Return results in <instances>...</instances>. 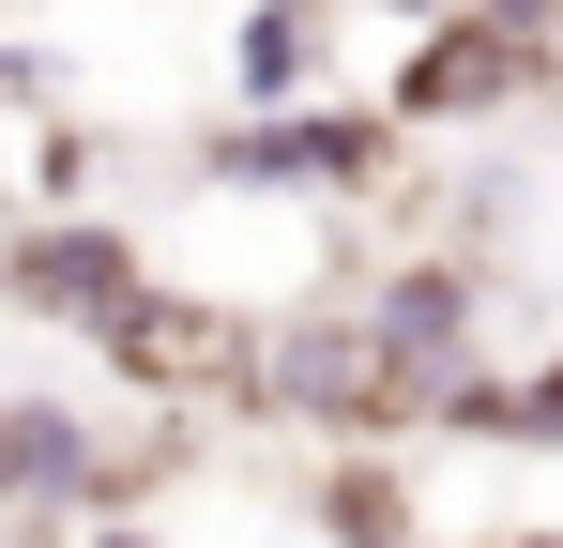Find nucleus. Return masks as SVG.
Segmentation results:
<instances>
[{
  "instance_id": "obj_5",
  "label": "nucleus",
  "mask_w": 563,
  "mask_h": 548,
  "mask_svg": "<svg viewBox=\"0 0 563 548\" xmlns=\"http://www.w3.org/2000/svg\"><path fill=\"white\" fill-rule=\"evenodd\" d=\"M533 77V31H503L487 0L442 15L427 46H411V77H396V122H472V107H503V91Z\"/></svg>"
},
{
  "instance_id": "obj_1",
  "label": "nucleus",
  "mask_w": 563,
  "mask_h": 548,
  "mask_svg": "<svg viewBox=\"0 0 563 548\" xmlns=\"http://www.w3.org/2000/svg\"><path fill=\"white\" fill-rule=\"evenodd\" d=\"M198 168L244 183V198H351V183L396 168V107H305V91H275V122L213 138Z\"/></svg>"
},
{
  "instance_id": "obj_8",
  "label": "nucleus",
  "mask_w": 563,
  "mask_h": 548,
  "mask_svg": "<svg viewBox=\"0 0 563 548\" xmlns=\"http://www.w3.org/2000/svg\"><path fill=\"white\" fill-rule=\"evenodd\" d=\"M487 442H563V351L533 365V381H518L503 412H487Z\"/></svg>"
},
{
  "instance_id": "obj_9",
  "label": "nucleus",
  "mask_w": 563,
  "mask_h": 548,
  "mask_svg": "<svg viewBox=\"0 0 563 548\" xmlns=\"http://www.w3.org/2000/svg\"><path fill=\"white\" fill-rule=\"evenodd\" d=\"M0 91H46V62H31V46H0Z\"/></svg>"
},
{
  "instance_id": "obj_12",
  "label": "nucleus",
  "mask_w": 563,
  "mask_h": 548,
  "mask_svg": "<svg viewBox=\"0 0 563 548\" xmlns=\"http://www.w3.org/2000/svg\"><path fill=\"white\" fill-rule=\"evenodd\" d=\"M396 15H411V0H396Z\"/></svg>"
},
{
  "instance_id": "obj_6",
  "label": "nucleus",
  "mask_w": 563,
  "mask_h": 548,
  "mask_svg": "<svg viewBox=\"0 0 563 548\" xmlns=\"http://www.w3.org/2000/svg\"><path fill=\"white\" fill-rule=\"evenodd\" d=\"M320 46H335V0H260V15H244V62H229V77L275 107V91H305V77H320Z\"/></svg>"
},
{
  "instance_id": "obj_11",
  "label": "nucleus",
  "mask_w": 563,
  "mask_h": 548,
  "mask_svg": "<svg viewBox=\"0 0 563 548\" xmlns=\"http://www.w3.org/2000/svg\"><path fill=\"white\" fill-rule=\"evenodd\" d=\"M92 548H137V534H92Z\"/></svg>"
},
{
  "instance_id": "obj_2",
  "label": "nucleus",
  "mask_w": 563,
  "mask_h": 548,
  "mask_svg": "<svg viewBox=\"0 0 563 548\" xmlns=\"http://www.w3.org/2000/svg\"><path fill=\"white\" fill-rule=\"evenodd\" d=\"M92 351L122 365L137 396H213V381H244V351H260V336H244V320H213V305H184V289H153V274H137V289H122V305H107V320H92Z\"/></svg>"
},
{
  "instance_id": "obj_7",
  "label": "nucleus",
  "mask_w": 563,
  "mask_h": 548,
  "mask_svg": "<svg viewBox=\"0 0 563 548\" xmlns=\"http://www.w3.org/2000/svg\"><path fill=\"white\" fill-rule=\"evenodd\" d=\"M320 534L335 548H411V487H396L380 457H335V472H320Z\"/></svg>"
},
{
  "instance_id": "obj_10",
  "label": "nucleus",
  "mask_w": 563,
  "mask_h": 548,
  "mask_svg": "<svg viewBox=\"0 0 563 548\" xmlns=\"http://www.w3.org/2000/svg\"><path fill=\"white\" fill-rule=\"evenodd\" d=\"M457 548H563V534H457Z\"/></svg>"
},
{
  "instance_id": "obj_3",
  "label": "nucleus",
  "mask_w": 563,
  "mask_h": 548,
  "mask_svg": "<svg viewBox=\"0 0 563 548\" xmlns=\"http://www.w3.org/2000/svg\"><path fill=\"white\" fill-rule=\"evenodd\" d=\"M0 289H15L31 320H107V305L137 289V244H122L107 213H46L31 244H0Z\"/></svg>"
},
{
  "instance_id": "obj_4",
  "label": "nucleus",
  "mask_w": 563,
  "mask_h": 548,
  "mask_svg": "<svg viewBox=\"0 0 563 548\" xmlns=\"http://www.w3.org/2000/svg\"><path fill=\"white\" fill-rule=\"evenodd\" d=\"M137 472L92 457V427L62 412V396H0V503H31V518H62V503H122Z\"/></svg>"
}]
</instances>
